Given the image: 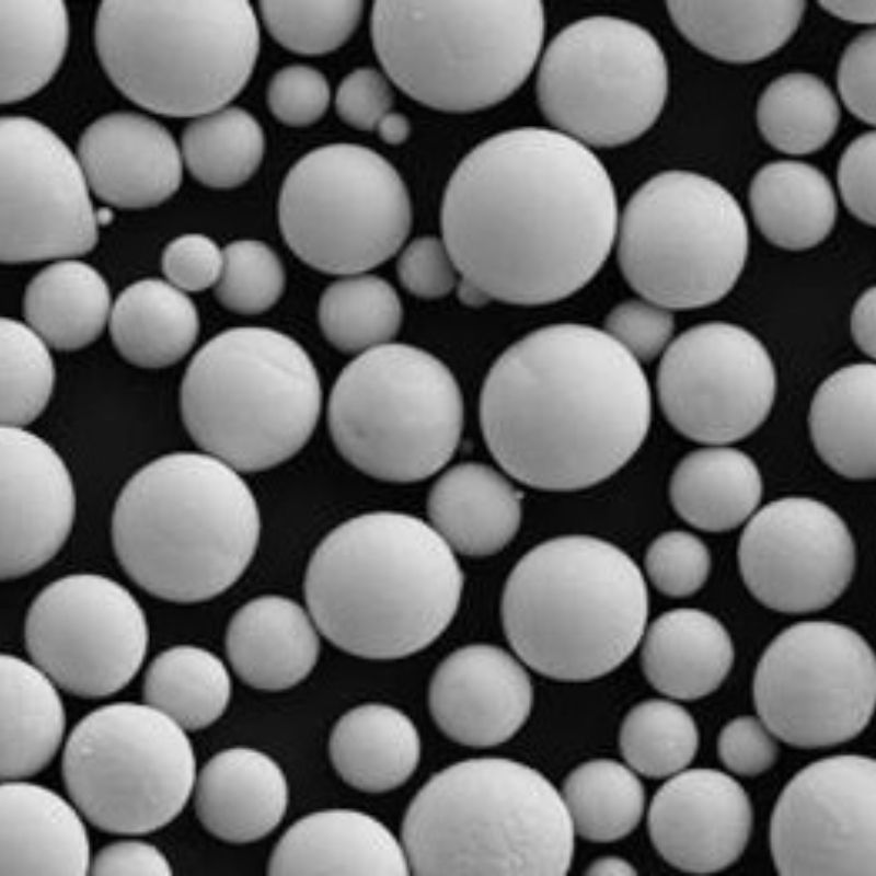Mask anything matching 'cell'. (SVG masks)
Wrapping results in <instances>:
<instances>
[{"instance_id":"1","label":"cell","mask_w":876,"mask_h":876,"mask_svg":"<svg viewBox=\"0 0 876 876\" xmlns=\"http://www.w3.org/2000/svg\"><path fill=\"white\" fill-rule=\"evenodd\" d=\"M611 177L592 149L544 127L497 132L452 172L441 239L460 277L492 300L561 301L610 255L619 223Z\"/></svg>"},{"instance_id":"2","label":"cell","mask_w":876,"mask_h":876,"mask_svg":"<svg viewBox=\"0 0 876 876\" xmlns=\"http://www.w3.org/2000/svg\"><path fill=\"white\" fill-rule=\"evenodd\" d=\"M479 417L489 453L509 476L573 492L611 477L638 451L652 392L642 365L602 328L556 323L496 358Z\"/></svg>"},{"instance_id":"3","label":"cell","mask_w":876,"mask_h":876,"mask_svg":"<svg viewBox=\"0 0 876 876\" xmlns=\"http://www.w3.org/2000/svg\"><path fill=\"white\" fill-rule=\"evenodd\" d=\"M463 574L454 552L424 520L396 511L356 516L313 552L307 609L339 649L390 660L431 645L452 622Z\"/></svg>"},{"instance_id":"4","label":"cell","mask_w":876,"mask_h":876,"mask_svg":"<svg viewBox=\"0 0 876 876\" xmlns=\"http://www.w3.org/2000/svg\"><path fill=\"white\" fill-rule=\"evenodd\" d=\"M111 532L116 558L137 586L165 601L197 603L242 577L261 517L239 471L206 452L177 451L129 477Z\"/></svg>"},{"instance_id":"5","label":"cell","mask_w":876,"mask_h":876,"mask_svg":"<svg viewBox=\"0 0 876 876\" xmlns=\"http://www.w3.org/2000/svg\"><path fill=\"white\" fill-rule=\"evenodd\" d=\"M500 618L526 666L555 680L588 681L620 667L639 645L648 618L646 581L619 546L561 535L515 564Z\"/></svg>"},{"instance_id":"6","label":"cell","mask_w":876,"mask_h":876,"mask_svg":"<svg viewBox=\"0 0 876 876\" xmlns=\"http://www.w3.org/2000/svg\"><path fill=\"white\" fill-rule=\"evenodd\" d=\"M402 845L414 875H564L575 832L560 791L535 769L473 758L431 776L410 803Z\"/></svg>"},{"instance_id":"7","label":"cell","mask_w":876,"mask_h":876,"mask_svg":"<svg viewBox=\"0 0 876 876\" xmlns=\"http://www.w3.org/2000/svg\"><path fill=\"white\" fill-rule=\"evenodd\" d=\"M371 39L384 74L416 102L470 113L510 97L537 68V0L376 1Z\"/></svg>"},{"instance_id":"8","label":"cell","mask_w":876,"mask_h":876,"mask_svg":"<svg viewBox=\"0 0 876 876\" xmlns=\"http://www.w3.org/2000/svg\"><path fill=\"white\" fill-rule=\"evenodd\" d=\"M322 408L316 368L292 337L232 327L194 355L180 389L183 424L203 450L239 472H260L297 454Z\"/></svg>"},{"instance_id":"9","label":"cell","mask_w":876,"mask_h":876,"mask_svg":"<svg viewBox=\"0 0 876 876\" xmlns=\"http://www.w3.org/2000/svg\"><path fill=\"white\" fill-rule=\"evenodd\" d=\"M94 42L115 87L154 113L197 117L246 85L260 28L244 0L103 1Z\"/></svg>"},{"instance_id":"10","label":"cell","mask_w":876,"mask_h":876,"mask_svg":"<svg viewBox=\"0 0 876 876\" xmlns=\"http://www.w3.org/2000/svg\"><path fill=\"white\" fill-rule=\"evenodd\" d=\"M338 453L377 480L413 483L439 472L460 443L464 403L448 366L408 344L357 355L338 374L327 403Z\"/></svg>"},{"instance_id":"11","label":"cell","mask_w":876,"mask_h":876,"mask_svg":"<svg viewBox=\"0 0 876 876\" xmlns=\"http://www.w3.org/2000/svg\"><path fill=\"white\" fill-rule=\"evenodd\" d=\"M618 263L642 298L671 311L722 300L749 251L745 214L721 183L685 170L644 182L619 216Z\"/></svg>"},{"instance_id":"12","label":"cell","mask_w":876,"mask_h":876,"mask_svg":"<svg viewBox=\"0 0 876 876\" xmlns=\"http://www.w3.org/2000/svg\"><path fill=\"white\" fill-rule=\"evenodd\" d=\"M535 94L552 128L592 148L643 136L669 89L665 53L644 26L611 15L579 19L543 47Z\"/></svg>"},{"instance_id":"13","label":"cell","mask_w":876,"mask_h":876,"mask_svg":"<svg viewBox=\"0 0 876 876\" xmlns=\"http://www.w3.org/2000/svg\"><path fill=\"white\" fill-rule=\"evenodd\" d=\"M196 775L186 730L146 703L95 708L74 726L62 754L72 803L93 826L117 834L170 823L193 794Z\"/></svg>"},{"instance_id":"14","label":"cell","mask_w":876,"mask_h":876,"mask_svg":"<svg viewBox=\"0 0 876 876\" xmlns=\"http://www.w3.org/2000/svg\"><path fill=\"white\" fill-rule=\"evenodd\" d=\"M281 235L303 263L322 273H367L396 254L412 228L407 188L381 154L331 143L302 155L278 198Z\"/></svg>"},{"instance_id":"15","label":"cell","mask_w":876,"mask_h":876,"mask_svg":"<svg viewBox=\"0 0 876 876\" xmlns=\"http://www.w3.org/2000/svg\"><path fill=\"white\" fill-rule=\"evenodd\" d=\"M874 653L853 629L804 621L782 631L763 652L753 678L759 718L777 738L816 749L849 741L872 718Z\"/></svg>"},{"instance_id":"16","label":"cell","mask_w":876,"mask_h":876,"mask_svg":"<svg viewBox=\"0 0 876 876\" xmlns=\"http://www.w3.org/2000/svg\"><path fill=\"white\" fill-rule=\"evenodd\" d=\"M27 653L60 689L100 699L124 689L146 658L149 627L135 596L100 574L78 573L44 587L24 623Z\"/></svg>"},{"instance_id":"17","label":"cell","mask_w":876,"mask_h":876,"mask_svg":"<svg viewBox=\"0 0 876 876\" xmlns=\"http://www.w3.org/2000/svg\"><path fill=\"white\" fill-rule=\"evenodd\" d=\"M776 372L763 343L728 322H706L672 339L660 357L656 388L668 423L706 446L739 441L768 418Z\"/></svg>"},{"instance_id":"18","label":"cell","mask_w":876,"mask_h":876,"mask_svg":"<svg viewBox=\"0 0 876 876\" xmlns=\"http://www.w3.org/2000/svg\"><path fill=\"white\" fill-rule=\"evenodd\" d=\"M0 260L77 258L97 242L89 185L78 158L48 127L25 116L0 120Z\"/></svg>"},{"instance_id":"19","label":"cell","mask_w":876,"mask_h":876,"mask_svg":"<svg viewBox=\"0 0 876 876\" xmlns=\"http://www.w3.org/2000/svg\"><path fill=\"white\" fill-rule=\"evenodd\" d=\"M876 764L862 754L815 761L774 806L770 848L780 875L874 876Z\"/></svg>"},{"instance_id":"20","label":"cell","mask_w":876,"mask_h":876,"mask_svg":"<svg viewBox=\"0 0 876 876\" xmlns=\"http://www.w3.org/2000/svg\"><path fill=\"white\" fill-rule=\"evenodd\" d=\"M855 544L843 519L825 503L803 496L773 500L748 520L738 564L750 593L788 614L822 610L850 585Z\"/></svg>"},{"instance_id":"21","label":"cell","mask_w":876,"mask_h":876,"mask_svg":"<svg viewBox=\"0 0 876 876\" xmlns=\"http://www.w3.org/2000/svg\"><path fill=\"white\" fill-rule=\"evenodd\" d=\"M0 576L30 575L67 542L76 517L73 481L62 458L24 427L1 426Z\"/></svg>"},{"instance_id":"22","label":"cell","mask_w":876,"mask_h":876,"mask_svg":"<svg viewBox=\"0 0 876 876\" xmlns=\"http://www.w3.org/2000/svg\"><path fill=\"white\" fill-rule=\"evenodd\" d=\"M753 811L744 787L714 769H684L654 795L648 833L659 855L687 873L707 874L733 865L744 853Z\"/></svg>"},{"instance_id":"23","label":"cell","mask_w":876,"mask_h":876,"mask_svg":"<svg viewBox=\"0 0 876 876\" xmlns=\"http://www.w3.org/2000/svg\"><path fill=\"white\" fill-rule=\"evenodd\" d=\"M523 665L491 644H471L449 654L428 689L429 711L438 728L472 748L509 740L532 710L533 688Z\"/></svg>"},{"instance_id":"24","label":"cell","mask_w":876,"mask_h":876,"mask_svg":"<svg viewBox=\"0 0 876 876\" xmlns=\"http://www.w3.org/2000/svg\"><path fill=\"white\" fill-rule=\"evenodd\" d=\"M89 188L119 208L157 206L180 187L183 160L169 130L131 112L103 115L82 132L77 155Z\"/></svg>"},{"instance_id":"25","label":"cell","mask_w":876,"mask_h":876,"mask_svg":"<svg viewBox=\"0 0 876 876\" xmlns=\"http://www.w3.org/2000/svg\"><path fill=\"white\" fill-rule=\"evenodd\" d=\"M82 814L48 787L24 780L0 786V875H85L90 842Z\"/></svg>"},{"instance_id":"26","label":"cell","mask_w":876,"mask_h":876,"mask_svg":"<svg viewBox=\"0 0 876 876\" xmlns=\"http://www.w3.org/2000/svg\"><path fill=\"white\" fill-rule=\"evenodd\" d=\"M269 875L411 874L402 842L374 817L335 808L309 814L279 839Z\"/></svg>"},{"instance_id":"27","label":"cell","mask_w":876,"mask_h":876,"mask_svg":"<svg viewBox=\"0 0 876 876\" xmlns=\"http://www.w3.org/2000/svg\"><path fill=\"white\" fill-rule=\"evenodd\" d=\"M193 793L203 827L219 840L235 844L257 841L275 830L289 799L278 763L246 747L211 757L197 773Z\"/></svg>"},{"instance_id":"28","label":"cell","mask_w":876,"mask_h":876,"mask_svg":"<svg viewBox=\"0 0 876 876\" xmlns=\"http://www.w3.org/2000/svg\"><path fill=\"white\" fill-rule=\"evenodd\" d=\"M319 629L309 610L287 597L254 598L232 615L226 652L238 677L263 691H281L303 681L320 655Z\"/></svg>"},{"instance_id":"29","label":"cell","mask_w":876,"mask_h":876,"mask_svg":"<svg viewBox=\"0 0 876 876\" xmlns=\"http://www.w3.org/2000/svg\"><path fill=\"white\" fill-rule=\"evenodd\" d=\"M429 525L454 552L492 556L516 537L522 519L520 492L498 470L463 462L446 470L427 497Z\"/></svg>"},{"instance_id":"30","label":"cell","mask_w":876,"mask_h":876,"mask_svg":"<svg viewBox=\"0 0 876 876\" xmlns=\"http://www.w3.org/2000/svg\"><path fill=\"white\" fill-rule=\"evenodd\" d=\"M639 644L647 681L676 700L711 694L724 682L735 660L726 627L712 614L694 608L664 612L646 626Z\"/></svg>"},{"instance_id":"31","label":"cell","mask_w":876,"mask_h":876,"mask_svg":"<svg viewBox=\"0 0 876 876\" xmlns=\"http://www.w3.org/2000/svg\"><path fill=\"white\" fill-rule=\"evenodd\" d=\"M415 724L396 707L368 703L346 712L328 739L331 762L351 787L384 793L403 785L420 760Z\"/></svg>"},{"instance_id":"32","label":"cell","mask_w":876,"mask_h":876,"mask_svg":"<svg viewBox=\"0 0 876 876\" xmlns=\"http://www.w3.org/2000/svg\"><path fill=\"white\" fill-rule=\"evenodd\" d=\"M806 2L669 1L667 12L682 36L704 54L731 64L769 57L797 31Z\"/></svg>"},{"instance_id":"33","label":"cell","mask_w":876,"mask_h":876,"mask_svg":"<svg viewBox=\"0 0 876 876\" xmlns=\"http://www.w3.org/2000/svg\"><path fill=\"white\" fill-rule=\"evenodd\" d=\"M2 781L24 780L45 769L59 750L66 715L59 688L34 662L2 654Z\"/></svg>"},{"instance_id":"34","label":"cell","mask_w":876,"mask_h":876,"mask_svg":"<svg viewBox=\"0 0 876 876\" xmlns=\"http://www.w3.org/2000/svg\"><path fill=\"white\" fill-rule=\"evenodd\" d=\"M876 367L857 362L826 378L812 397L808 424L821 460L854 481L875 477Z\"/></svg>"},{"instance_id":"35","label":"cell","mask_w":876,"mask_h":876,"mask_svg":"<svg viewBox=\"0 0 876 876\" xmlns=\"http://www.w3.org/2000/svg\"><path fill=\"white\" fill-rule=\"evenodd\" d=\"M763 484L756 462L736 448L707 446L691 451L675 468L669 498L688 525L724 532L748 521L758 510Z\"/></svg>"},{"instance_id":"36","label":"cell","mask_w":876,"mask_h":876,"mask_svg":"<svg viewBox=\"0 0 876 876\" xmlns=\"http://www.w3.org/2000/svg\"><path fill=\"white\" fill-rule=\"evenodd\" d=\"M749 205L761 234L787 251H805L825 241L838 215L832 185L818 168L797 160L761 166L749 187Z\"/></svg>"},{"instance_id":"37","label":"cell","mask_w":876,"mask_h":876,"mask_svg":"<svg viewBox=\"0 0 876 876\" xmlns=\"http://www.w3.org/2000/svg\"><path fill=\"white\" fill-rule=\"evenodd\" d=\"M199 328L198 311L191 298L159 278L127 286L113 302L108 321L118 354L129 364L148 369L180 361L195 345Z\"/></svg>"},{"instance_id":"38","label":"cell","mask_w":876,"mask_h":876,"mask_svg":"<svg viewBox=\"0 0 876 876\" xmlns=\"http://www.w3.org/2000/svg\"><path fill=\"white\" fill-rule=\"evenodd\" d=\"M112 307L105 278L77 258L41 269L23 297L25 323L50 348L66 351L93 343L108 325Z\"/></svg>"},{"instance_id":"39","label":"cell","mask_w":876,"mask_h":876,"mask_svg":"<svg viewBox=\"0 0 876 876\" xmlns=\"http://www.w3.org/2000/svg\"><path fill=\"white\" fill-rule=\"evenodd\" d=\"M2 104L24 100L47 84L59 68L69 38L59 0H0Z\"/></svg>"},{"instance_id":"40","label":"cell","mask_w":876,"mask_h":876,"mask_svg":"<svg viewBox=\"0 0 876 876\" xmlns=\"http://www.w3.org/2000/svg\"><path fill=\"white\" fill-rule=\"evenodd\" d=\"M232 684L223 661L194 645L161 652L149 665L142 684L145 703L186 731L204 729L226 712Z\"/></svg>"},{"instance_id":"41","label":"cell","mask_w":876,"mask_h":876,"mask_svg":"<svg viewBox=\"0 0 876 876\" xmlns=\"http://www.w3.org/2000/svg\"><path fill=\"white\" fill-rule=\"evenodd\" d=\"M575 835L608 843L629 835L645 810L637 773L612 759L586 761L568 773L560 792Z\"/></svg>"},{"instance_id":"42","label":"cell","mask_w":876,"mask_h":876,"mask_svg":"<svg viewBox=\"0 0 876 876\" xmlns=\"http://www.w3.org/2000/svg\"><path fill=\"white\" fill-rule=\"evenodd\" d=\"M756 119L771 147L785 154L804 155L831 140L839 126L840 106L822 79L789 72L765 87L757 103Z\"/></svg>"},{"instance_id":"43","label":"cell","mask_w":876,"mask_h":876,"mask_svg":"<svg viewBox=\"0 0 876 876\" xmlns=\"http://www.w3.org/2000/svg\"><path fill=\"white\" fill-rule=\"evenodd\" d=\"M318 320L333 347L357 356L392 343L403 322V306L388 280L358 273L342 276L325 288Z\"/></svg>"},{"instance_id":"44","label":"cell","mask_w":876,"mask_h":876,"mask_svg":"<svg viewBox=\"0 0 876 876\" xmlns=\"http://www.w3.org/2000/svg\"><path fill=\"white\" fill-rule=\"evenodd\" d=\"M265 152V136L256 118L238 106H223L195 117L183 130V164L201 184L233 188L250 180Z\"/></svg>"},{"instance_id":"45","label":"cell","mask_w":876,"mask_h":876,"mask_svg":"<svg viewBox=\"0 0 876 876\" xmlns=\"http://www.w3.org/2000/svg\"><path fill=\"white\" fill-rule=\"evenodd\" d=\"M699 730L681 705L660 699L633 706L620 727L619 747L626 764L637 774L662 779L684 769L699 748Z\"/></svg>"},{"instance_id":"46","label":"cell","mask_w":876,"mask_h":876,"mask_svg":"<svg viewBox=\"0 0 876 876\" xmlns=\"http://www.w3.org/2000/svg\"><path fill=\"white\" fill-rule=\"evenodd\" d=\"M1 426L25 427L46 408L55 385L48 344L26 323L2 318Z\"/></svg>"},{"instance_id":"47","label":"cell","mask_w":876,"mask_h":876,"mask_svg":"<svg viewBox=\"0 0 876 876\" xmlns=\"http://www.w3.org/2000/svg\"><path fill=\"white\" fill-rule=\"evenodd\" d=\"M364 2L262 1L260 13L270 36L284 48L320 56L343 46L357 28Z\"/></svg>"},{"instance_id":"48","label":"cell","mask_w":876,"mask_h":876,"mask_svg":"<svg viewBox=\"0 0 876 876\" xmlns=\"http://www.w3.org/2000/svg\"><path fill=\"white\" fill-rule=\"evenodd\" d=\"M286 272L278 254L258 240H235L223 249V266L215 286L217 300L243 315L266 312L281 298Z\"/></svg>"},{"instance_id":"49","label":"cell","mask_w":876,"mask_h":876,"mask_svg":"<svg viewBox=\"0 0 876 876\" xmlns=\"http://www.w3.org/2000/svg\"><path fill=\"white\" fill-rule=\"evenodd\" d=\"M712 566L706 544L695 534L670 530L648 545L644 568L650 584L661 595L685 598L698 592L707 581Z\"/></svg>"},{"instance_id":"50","label":"cell","mask_w":876,"mask_h":876,"mask_svg":"<svg viewBox=\"0 0 876 876\" xmlns=\"http://www.w3.org/2000/svg\"><path fill=\"white\" fill-rule=\"evenodd\" d=\"M675 325L671 310L641 297L613 307L602 330L642 365L661 357Z\"/></svg>"},{"instance_id":"51","label":"cell","mask_w":876,"mask_h":876,"mask_svg":"<svg viewBox=\"0 0 876 876\" xmlns=\"http://www.w3.org/2000/svg\"><path fill=\"white\" fill-rule=\"evenodd\" d=\"M266 100L273 116L290 127H306L327 111L331 89L325 76L307 65H290L270 79Z\"/></svg>"},{"instance_id":"52","label":"cell","mask_w":876,"mask_h":876,"mask_svg":"<svg viewBox=\"0 0 876 876\" xmlns=\"http://www.w3.org/2000/svg\"><path fill=\"white\" fill-rule=\"evenodd\" d=\"M400 284L411 295L435 300L456 290L460 273L443 240L423 235L400 250L396 262Z\"/></svg>"},{"instance_id":"53","label":"cell","mask_w":876,"mask_h":876,"mask_svg":"<svg viewBox=\"0 0 876 876\" xmlns=\"http://www.w3.org/2000/svg\"><path fill=\"white\" fill-rule=\"evenodd\" d=\"M222 266L223 250L200 233H186L173 239L161 256L165 280L185 293L215 287Z\"/></svg>"},{"instance_id":"54","label":"cell","mask_w":876,"mask_h":876,"mask_svg":"<svg viewBox=\"0 0 876 876\" xmlns=\"http://www.w3.org/2000/svg\"><path fill=\"white\" fill-rule=\"evenodd\" d=\"M776 739L759 717L738 716L722 728L717 754L731 773L757 776L771 769L777 760Z\"/></svg>"},{"instance_id":"55","label":"cell","mask_w":876,"mask_h":876,"mask_svg":"<svg viewBox=\"0 0 876 876\" xmlns=\"http://www.w3.org/2000/svg\"><path fill=\"white\" fill-rule=\"evenodd\" d=\"M874 28L858 34L844 49L837 71V85L844 106L861 122L875 125Z\"/></svg>"},{"instance_id":"56","label":"cell","mask_w":876,"mask_h":876,"mask_svg":"<svg viewBox=\"0 0 876 876\" xmlns=\"http://www.w3.org/2000/svg\"><path fill=\"white\" fill-rule=\"evenodd\" d=\"M388 79L370 67L349 72L335 94L339 118L355 129L374 130L378 122L392 110L394 97Z\"/></svg>"},{"instance_id":"57","label":"cell","mask_w":876,"mask_h":876,"mask_svg":"<svg viewBox=\"0 0 876 876\" xmlns=\"http://www.w3.org/2000/svg\"><path fill=\"white\" fill-rule=\"evenodd\" d=\"M874 130L857 136L844 149L837 171L838 187L844 206L861 222L875 224Z\"/></svg>"},{"instance_id":"58","label":"cell","mask_w":876,"mask_h":876,"mask_svg":"<svg viewBox=\"0 0 876 876\" xmlns=\"http://www.w3.org/2000/svg\"><path fill=\"white\" fill-rule=\"evenodd\" d=\"M92 875H172L165 855L154 845L141 840H119L110 843L91 860Z\"/></svg>"},{"instance_id":"59","label":"cell","mask_w":876,"mask_h":876,"mask_svg":"<svg viewBox=\"0 0 876 876\" xmlns=\"http://www.w3.org/2000/svg\"><path fill=\"white\" fill-rule=\"evenodd\" d=\"M850 327L857 348L875 357V288L866 289L856 300L851 312Z\"/></svg>"},{"instance_id":"60","label":"cell","mask_w":876,"mask_h":876,"mask_svg":"<svg viewBox=\"0 0 876 876\" xmlns=\"http://www.w3.org/2000/svg\"><path fill=\"white\" fill-rule=\"evenodd\" d=\"M819 5L826 12L840 20L855 24H874L876 19V1H821Z\"/></svg>"},{"instance_id":"61","label":"cell","mask_w":876,"mask_h":876,"mask_svg":"<svg viewBox=\"0 0 876 876\" xmlns=\"http://www.w3.org/2000/svg\"><path fill=\"white\" fill-rule=\"evenodd\" d=\"M374 130L383 142L401 145L411 134V123L404 114L391 110L378 122Z\"/></svg>"},{"instance_id":"62","label":"cell","mask_w":876,"mask_h":876,"mask_svg":"<svg viewBox=\"0 0 876 876\" xmlns=\"http://www.w3.org/2000/svg\"><path fill=\"white\" fill-rule=\"evenodd\" d=\"M636 873L629 861L612 855L596 858L586 871V874L589 875H635Z\"/></svg>"},{"instance_id":"63","label":"cell","mask_w":876,"mask_h":876,"mask_svg":"<svg viewBox=\"0 0 876 876\" xmlns=\"http://www.w3.org/2000/svg\"><path fill=\"white\" fill-rule=\"evenodd\" d=\"M456 291L459 300L468 307L480 308L492 301L480 287L461 277Z\"/></svg>"}]
</instances>
